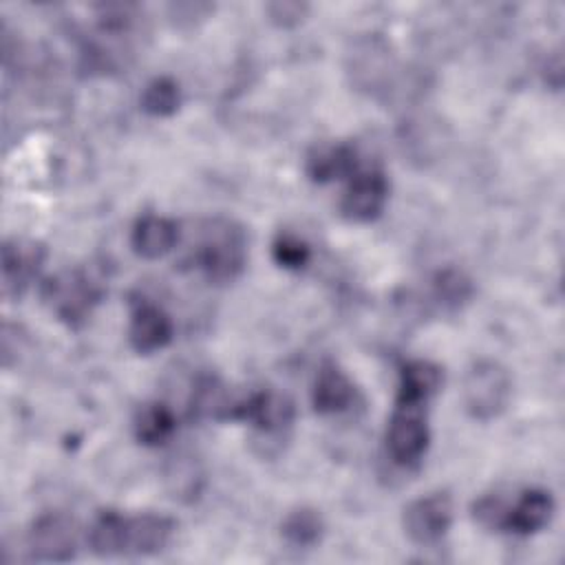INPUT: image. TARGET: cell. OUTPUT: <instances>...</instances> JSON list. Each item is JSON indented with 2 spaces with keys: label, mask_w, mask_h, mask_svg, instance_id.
<instances>
[{
  "label": "cell",
  "mask_w": 565,
  "mask_h": 565,
  "mask_svg": "<svg viewBox=\"0 0 565 565\" xmlns=\"http://www.w3.org/2000/svg\"><path fill=\"white\" fill-rule=\"evenodd\" d=\"M194 267L210 282H230L245 267V234L225 218L210 221L194 249Z\"/></svg>",
  "instance_id": "cell-1"
},
{
  "label": "cell",
  "mask_w": 565,
  "mask_h": 565,
  "mask_svg": "<svg viewBox=\"0 0 565 565\" xmlns=\"http://www.w3.org/2000/svg\"><path fill=\"white\" fill-rule=\"evenodd\" d=\"M102 296V282L82 267L64 269L42 285V298L51 311L68 327H79L90 316Z\"/></svg>",
  "instance_id": "cell-2"
},
{
  "label": "cell",
  "mask_w": 565,
  "mask_h": 565,
  "mask_svg": "<svg viewBox=\"0 0 565 565\" xmlns=\"http://www.w3.org/2000/svg\"><path fill=\"white\" fill-rule=\"evenodd\" d=\"M512 395L510 373L492 360L470 366L463 380V404L475 419H492L505 411Z\"/></svg>",
  "instance_id": "cell-3"
},
{
  "label": "cell",
  "mask_w": 565,
  "mask_h": 565,
  "mask_svg": "<svg viewBox=\"0 0 565 565\" xmlns=\"http://www.w3.org/2000/svg\"><path fill=\"white\" fill-rule=\"evenodd\" d=\"M428 439L430 430L426 419V402L395 399L386 430L391 457L402 466H411L422 459L428 448Z\"/></svg>",
  "instance_id": "cell-4"
},
{
  "label": "cell",
  "mask_w": 565,
  "mask_h": 565,
  "mask_svg": "<svg viewBox=\"0 0 565 565\" xmlns=\"http://www.w3.org/2000/svg\"><path fill=\"white\" fill-rule=\"evenodd\" d=\"M227 419L247 422L265 435H276L291 426L294 404L289 397L263 388L243 397H234L227 411Z\"/></svg>",
  "instance_id": "cell-5"
},
{
  "label": "cell",
  "mask_w": 565,
  "mask_h": 565,
  "mask_svg": "<svg viewBox=\"0 0 565 565\" xmlns=\"http://www.w3.org/2000/svg\"><path fill=\"white\" fill-rule=\"evenodd\" d=\"M26 550L33 561H71L77 550L75 521L62 512L38 516L26 534Z\"/></svg>",
  "instance_id": "cell-6"
},
{
  "label": "cell",
  "mask_w": 565,
  "mask_h": 565,
  "mask_svg": "<svg viewBox=\"0 0 565 565\" xmlns=\"http://www.w3.org/2000/svg\"><path fill=\"white\" fill-rule=\"evenodd\" d=\"M404 532L417 545H433L446 536L452 523V501L446 492H430L404 508Z\"/></svg>",
  "instance_id": "cell-7"
},
{
  "label": "cell",
  "mask_w": 565,
  "mask_h": 565,
  "mask_svg": "<svg viewBox=\"0 0 565 565\" xmlns=\"http://www.w3.org/2000/svg\"><path fill=\"white\" fill-rule=\"evenodd\" d=\"M388 199V181L382 170H358L344 194H342V214L358 223H369L377 218L386 205Z\"/></svg>",
  "instance_id": "cell-8"
},
{
  "label": "cell",
  "mask_w": 565,
  "mask_h": 565,
  "mask_svg": "<svg viewBox=\"0 0 565 565\" xmlns=\"http://www.w3.org/2000/svg\"><path fill=\"white\" fill-rule=\"evenodd\" d=\"M46 249L35 241L13 238L2 245V294L20 296L44 263Z\"/></svg>",
  "instance_id": "cell-9"
},
{
  "label": "cell",
  "mask_w": 565,
  "mask_h": 565,
  "mask_svg": "<svg viewBox=\"0 0 565 565\" xmlns=\"http://www.w3.org/2000/svg\"><path fill=\"white\" fill-rule=\"evenodd\" d=\"M128 340L137 353H152L172 340V320L154 302L139 298L132 302Z\"/></svg>",
  "instance_id": "cell-10"
},
{
  "label": "cell",
  "mask_w": 565,
  "mask_h": 565,
  "mask_svg": "<svg viewBox=\"0 0 565 565\" xmlns=\"http://www.w3.org/2000/svg\"><path fill=\"white\" fill-rule=\"evenodd\" d=\"M174 532V523L163 514H135L126 516V534H124V554L148 556L161 552Z\"/></svg>",
  "instance_id": "cell-11"
},
{
  "label": "cell",
  "mask_w": 565,
  "mask_h": 565,
  "mask_svg": "<svg viewBox=\"0 0 565 565\" xmlns=\"http://www.w3.org/2000/svg\"><path fill=\"white\" fill-rule=\"evenodd\" d=\"M552 514H554L552 494L541 488H530L521 492L514 505H508L503 532H512L521 536L534 534L550 523Z\"/></svg>",
  "instance_id": "cell-12"
},
{
  "label": "cell",
  "mask_w": 565,
  "mask_h": 565,
  "mask_svg": "<svg viewBox=\"0 0 565 565\" xmlns=\"http://www.w3.org/2000/svg\"><path fill=\"white\" fill-rule=\"evenodd\" d=\"M305 170L316 183L353 177L358 172V152L351 143H322L307 154Z\"/></svg>",
  "instance_id": "cell-13"
},
{
  "label": "cell",
  "mask_w": 565,
  "mask_h": 565,
  "mask_svg": "<svg viewBox=\"0 0 565 565\" xmlns=\"http://www.w3.org/2000/svg\"><path fill=\"white\" fill-rule=\"evenodd\" d=\"M130 243L139 256L150 260L161 258L179 243V225L168 216L146 214L132 225Z\"/></svg>",
  "instance_id": "cell-14"
},
{
  "label": "cell",
  "mask_w": 565,
  "mask_h": 565,
  "mask_svg": "<svg viewBox=\"0 0 565 565\" xmlns=\"http://www.w3.org/2000/svg\"><path fill=\"white\" fill-rule=\"evenodd\" d=\"M353 397H355V388L351 380L344 375V371L333 362H324L316 375L313 391H311V402L316 413L320 415L342 413L353 404Z\"/></svg>",
  "instance_id": "cell-15"
},
{
  "label": "cell",
  "mask_w": 565,
  "mask_h": 565,
  "mask_svg": "<svg viewBox=\"0 0 565 565\" xmlns=\"http://www.w3.org/2000/svg\"><path fill=\"white\" fill-rule=\"evenodd\" d=\"M441 386V369L428 360H411L399 371L397 399L428 402Z\"/></svg>",
  "instance_id": "cell-16"
},
{
  "label": "cell",
  "mask_w": 565,
  "mask_h": 565,
  "mask_svg": "<svg viewBox=\"0 0 565 565\" xmlns=\"http://www.w3.org/2000/svg\"><path fill=\"white\" fill-rule=\"evenodd\" d=\"M126 514L117 510H99L88 527V545L99 556L124 554Z\"/></svg>",
  "instance_id": "cell-17"
},
{
  "label": "cell",
  "mask_w": 565,
  "mask_h": 565,
  "mask_svg": "<svg viewBox=\"0 0 565 565\" xmlns=\"http://www.w3.org/2000/svg\"><path fill=\"white\" fill-rule=\"evenodd\" d=\"M174 428H177V419H174L172 411L161 402L141 406L135 417V437L143 446L166 444L172 437Z\"/></svg>",
  "instance_id": "cell-18"
},
{
  "label": "cell",
  "mask_w": 565,
  "mask_h": 565,
  "mask_svg": "<svg viewBox=\"0 0 565 565\" xmlns=\"http://www.w3.org/2000/svg\"><path fill=\"white\" fill-rule=\"evenodd\" d=\"M280 530L291 545L311 547L322 539L324 521L313 508H296L285 516Z\"/></svg>",
  "instance_id": "cell-19"
},
{
  "label": "cell",
  "mask_w": 565,
  "mask_h": 565,
  "mask_svg": "<svg viewBox=\"0 0 565 565\" xmlns=\"http://www.w3.org/2000/svg\"><path fill=\"white\" fill-rule=\"evenodd\" d=\"M181 104V88L172 77H154L141 93V108L152 117H168Z\"/></svg>",
  "instance_id": "cell-20"
},
{
  "label": "cell",
  "mask_w": 565,
  "mask_h": 565,
  "mask_svg": "<svg viewBox=\"0 0 565 565\" xmlns=\"http://www.w3.org/2000/svg\"><path fill=\"white\" fill-rule=\"evenodd\" d=\"M274 260L285 269H302L311 260V247L291 232H280L271 243Z\"/></svg>",
  "instance_id": "cell-21"
},
{
  "label": "cell",
  "mask_w": 565,
  "mask_h": 565,
  "mask_svg": "<svg viewBox=\"0 0 565 565\" xmlns=\"http://www.w3.org/2000/svg\"><path fill=\"white\" fill-rule=\"evenodd\" d=\"M433 289H435L437 300L446 307H459L472 296L470 280L459 269H452V267H448L435 276Z\"/></svg>",
  "instance_id": "cell-22"
},
{
  "label": "cell",
  "mask_w": 565,
  "mask_h": 565,
  "mask_svg": "<svg viewBox=\"0 0 565 565\" xmlns=\"http://www.w3.org/2000/svg\"><path fill=\"white\" fill-rule=\"evenodd\" d=\"M505 512H508V503L497 497V494H486L481 499L475 501L472 505V516L479 525L488 527V530H499L503 532V523H505Z\"/></svg>",
  "instance_id": "cell-23"
},
{
  "label": "cell",
  "mask_w": 565,
  "mask_h": 565,
  "mask_svg": "<svg viewBox=\"0 0 565 565\" xmlns=\"http://www.w3.org/2000/svg\"><path fill=\"white\" fill-rule=\"evenodd\" d=\"M265 11H267L271 22H276L280 26H294V24H298L307 15L309 7L305 2L282 0V2H269L265 7Z\"/></svg>",
  "instance_id": "cell-24"
}]
</instances>
